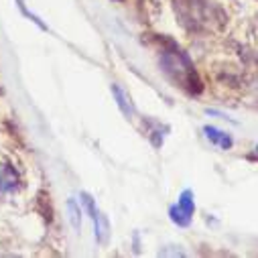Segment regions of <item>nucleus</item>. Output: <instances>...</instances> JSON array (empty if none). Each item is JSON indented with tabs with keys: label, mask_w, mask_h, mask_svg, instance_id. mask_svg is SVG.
I'll return each mask as SVG.
<instances>
[{
	"label": "nucleus",
	"mask_w": 258,
	"mask_h": 258,
	"mask_svg": "<svg viewBox=\"0 0 258 258\" xmlns=\"http://www.w3.org/2000/svg\"><path fill=\"white\" fill-rule=\"evenodd\" d=\"M204 133H206V137H208L214 145H218V147H222V149H230V147H232V139H230L226 133L218 131L216 126H206Z\"/></svg>",
	"instance_id": "20e7f679"
},
{
	"label": "nucleus",
	"mask_w": 258,
	"mask_h": 258,
	"mask_svg": "<svg viewBox=\"0 0 258 258\" xmlns=\"http://www.w3.org/2000/svg\"><path fill=\"white\" fill-rule=\"evenodd\" d=\"M112 94H114V98H116V102H118V108L122 110V114L126 116V118H133V104H131V100H128V96L120 90V86H112Z\"/></svg>",
	"instance_id": "39448f33"
},
{
	"label": "nucleus",
	"mask_w": 258,
	"mask_h": 258,
	"mask_svg": "<svg viewBox=\"0 0 258 258\" xmlns=\"http://www.w3.org/2000/svg\"><path fill=\"white\" fill-rule=\"evenodd\" d=\"M163 68H165L167 76H171L173 82H177L181 88H185L189 92H200V80H198L196 72H193V66L189 63V59L181 51L165 53Z\"/></svg>",
	"instance_id": "f257e3e1"
},
{
	"label": "nucleus",
	"mask_w": 258,
	"mask_h": 258,
	"mask_svg": "<svg viewBox=\"0 0 258 258\" xmlns=\"http://www.w3.org/2000/svg\"><path fill=\"white\" fill-rule=\"evenodd\" d=\"M68 212H70V222H72L74 230L80 232V228H82V210L76 204V200H68Z\"/></svg>",
	"instance_id": "423d86ee"
},
{
	"label": "nucleus",
	"mask_w": 258,
	"mask_h": 258,
	"mask_svg": "<svg viewBox=\"0 0 258 258\" xmlns=\"http://www.w3.org/2000/svg\"><path fill=\"white\" fill-rule=\"evenodd\" d=\"M256 151H258V149H256Z\"/></svg>",
	"instance_id": "0eeeda50"
},
{
	"label": "nucleus",
	"mask_w": 258,
	"mask_h": 258,
	"mask_svg": "<svg viewBox=\"0 0 258 258\" xmlns=\"http://www.w3.org/2000/svg\"><path fill=\"white\" fill-rule=\"evenodd\" d=\"M193 212H196V204H193V193H191L189 189H185L181 196H179L177 206H173V208L169 210V216H171V220H173L177 226H189Z\"/></svg>",
	"instance_id": "f03ea898"
},
{
	"label": "nucleus",
	"mask_w": 258,
	"mask_h": 258,
	"mask_svg": "<svg viewBox=\"0 0 258 258\" xmlns=\"http://www.w3.org/2000/svg\"><path fill=\"white\" fill-rule=\"evenodd\" d=\"M17 183H19V177H17L15 169L9 165H0V196L9 193V191H15Z\"/></svg>",
	"instance_id": "7ed1b4c3"
}]
</instances>
